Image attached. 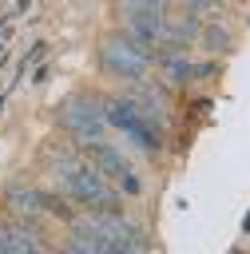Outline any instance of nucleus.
Returning <instances> with one entry per match:
<instances>
[{"label": "nucleus", "mask_w": 250, "mask_h": 254, "mask_svg": "<svg viewBox=\"0 0 250 254\" xmlns=\"http://www.w3.org/2000/svg\"><path fill=\"white\" fill-rule=\"evenodd\" d=\"M71 230L87 234L99 242V250H147V234L135 218L119 214L115 206H103V210H91L83 218H71Z\"/></svg>", "instance_id": "1"}, {"label": "nucleus", "mask_w": 250, "mask_h": 254, "mask_svg": "<svg viewBox=\"0 0 250 254\" xmlns=\"http://www.w3.org/2000/svg\"><path fill=\"white\" fill-rule=\"evenodd\" d=\"M56 179H60V190L75 202V206H87V210H103V206H115L119 202V190L111 187V179L95 167V163H63L56 167Z\"/></svg>", "instance_id": "2"}, {"label": "nucleus", "mask_w": 250, "mask_h": 254, "mask_svg": "<svg viewBox=\"0 0 250 254\" xmlns=\"http://www.w3.org/2000/svg\"><path fill=\"white\" fill-rule=\"evenodd\" d=\"M103 115H107V127L123 131L143 155H159V147H163V127L139 107L135 95H111V99H103Z\"/></svg>", "instance_id": "3"}, {"label": "nucleus", "mask_w": 250, "mask_h": 254, "mask_svg": "<svg viewBox=\"0 0 250 254\" xmlns=\"http://www.w3.org/2000/svg\"><path fill=\"white\" fill-rule=\"evenodd\" d=\"M155 64V48L131 40L127 32H115L99 44V67L115 79H143Z\"/></svg>", "instance_id": "4"}, {"label": "nucleus", "mask_w": 250, "mask_h": 254, "mask_svg": "<svg viewBox=\"0 0 250 254\" xmlns=\"http://www.w3.org/2000/svg\"><path fill=\"white\" fill-rule=\"evenodd\" d=\"M56 127L71 139V143H79V147H91V143H99L103 139V131H107V115H103V103H95L91 95H71L63 107H60V115H56Z\"/></svg>", "instance_id": "5"}, {"label": "nucleus", "mask_w": 250, "mask_h": 254, "mask_svg": "<svg viewBox=\"0 0 250 254\" xmlns=\"http://www.w3.org/2000/svg\"><path fill=\"white\" fill-rule=\"evenodd\" d=\"M123 32L147 48L167 40V16L163 12H123Z\"/></svg>", "instance_id": "6"}, {"label": "nucleus", "mask_w": 250, "mask_h": 254, "mask_svg": "<svg viewBox=\"0 0 250 254\" xmlns=\"http://www.w3.org/2000/svg\"><path fill=\"white\" fill-rule=\"evenodd\" d=\"M4 206L16 218H36L48 210V190L28 187V183H12V187H4Z\"/></svg>", "instance_id": "7"}, {"label": "nucleus", "mask_w": 250, "mask_h": 254, "mask_svg": "<svg viewBox=\"0 0 250 254\" xmlns=\"http://www.w3.org/2000/svg\"><path fill=\"white\" fill-rule=\"evenodd\" d=\"M40 246H44V234H36L28 218L0 222V250H40Z\"/></svg>", "instance_id": "8"}, {"label": "nucleus", "mask_w": 250, "mask_h": 254, "mask_svg": "<svg viewBox=\"0 0 250 254\" xmlns=\"http://www.w3.org/2000/svg\"><path fill=\"white\" fill-rule=\"evenodd\" d=\"M159 71H163L167 83H187V79H194V64H190V56H187L183 48H175V44H167V52L159 56Z\"/></svg>", "instance_id": "9"}, {"label": "nucleus", "mask_w": 250, "mask_h": 254, "mask_svg": "<svg viewBox=\"0 0 250 254\" xmlns=\"http://www.w3.org/2000/svg\"><path fill=\"white\" fill-rule=\"evenodd\" d=\"M87 151H91V163H95L111 183H115L123 171H131V163L123 159V151H115V147H111V143H103V139H99V143H91Z\"/></svg>", "instance_id": "10"}, {"label": "nucleus", "mask_w": 250, "mask_h": 254, "mask_svg": "<svg viewBox=\"0 0 250 254\" xmlns=\"http://www.w3.org/2000/svg\"><path fill=\"white\" fill-rule=\"evenodd\" d=\"M198 40H202V48H210V52H226V48H230V32H226L222 24H206V28L198 32Z\"/></svg>", "instance_id": "11"}, {"label": "nucleus", "mask_w": 250, "mask_h": 254, "mask_svg": "<svg viewBox=\"0 0 250 254\" xmlns=\"http://www.w3.org/2000/svg\"><path fill=\"white\" fill-rule=\"evenodd\" d=\"M115 187H119V194H127V198H139V194H143V179H139L135 171H123V175L115 179Z\"/></svg>", "instance_id": "12"}, {"label": "nucleus", "mask_w": 250, "mask_h": 254, "mask_svg": "<svg viewBox=\"0 0 250 254\" xmlns=\"http://www.w3.org/2000/svg\"><path fill=\"white\" fill-rule=\"evenodd\" d=\"M123 12H163V0H119Z\"/></svg>", "instance_id": "13"}, {"label": "nucleus", "mask_w": 250, "mask_h": 254, "mask_svg": "<svg viewBox=\"0 0 250 254\" xmlns=\"http://www.w3.org/2000/svg\"><path fill=\"white\" fill-rule=\"evenodd\" d=\"M210 75H218V64H214V60H202V64H194V79H210Z\"/></svg>", "instance_id": "14"}, {"label": "nucleus", "mask_w": 250, "mask_h": 254, "mask_svg": "<svg viewBox=\"0 0 250 254\" xmlns=\"http://www.w3.org/2000/svg\"><path fill=\"white\" fill-rule=\"evenodd\" d=\"M187 8L190 12H210V8H218V0H187Z\"/></svg>", "instance_id": "15"}, {"label": "nucleus", "mask_w": 250, "mask_h": 254, "mask_svg": "<svg viewBox=\"0 0 250 254\" xmlns=\"http://www.w3.org/2000/svg\"><path fill=\"white\" fill-rule=\"evenodd\" d=\"M242 230H246V234H250V214H246V222H242Z\"/></svg>", "instance_id": "16"}, {"label": "nucleus", "mask_w": 250, "mask_h": 254, "mask_svg": "<svg viewBox=\"0 0 250 254\" xmlns=\"http://www.w3.org/2000/svg\"><path fill=\"white\" fill-rule=\"evenodd\" d=\"M218 4H226V0H218Z\"/></svg>", "instance_id": "17"}]
</instances>
